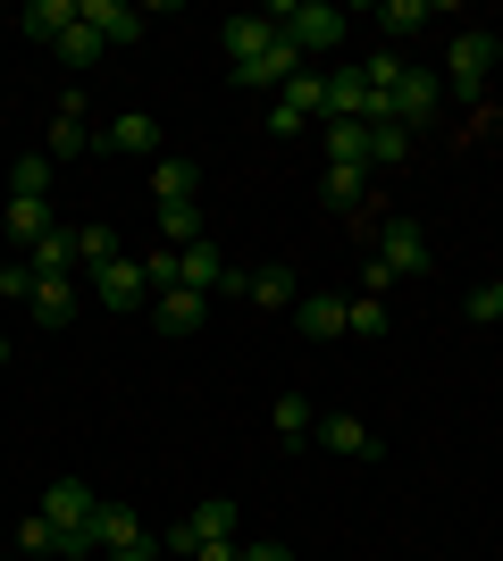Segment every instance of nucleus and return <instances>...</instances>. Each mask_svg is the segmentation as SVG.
Segmentation results:
<instances>
[{
    "mask_svg": "<svg viewBox=\"0 0 503 561\" xmlns=\"http://www.w3.org/2000/svg\"><path fill=\"white\" fill-rule=\"evenodd\" d=\"M403 277H428V227L386 218V227H378V252H369V268H361V285L386 294V285H403Z\"/></svg>",
    "mask_w": 503,
    "mask_h": 561,
    "instance_id": "f257e3e1",
    "label": "nucleus"
},
{
    "mask_svg": "<svg viewBox=\"0 0 503 561\" xmlns=\"http://www.w3.org/2000/svg\"><path fill=\"white\" fill-rule=\"evenodd\" d=\"M261 18L277 25V34H286L302 59H311V50H335V43H344V25H353L344 9H335V0H268Z\"/></svg>",
    "mask_w": 503,
    "mask_h": 561,
    "instance_id": "f03ea898",
    "label": "nucleus"
},
{
    "mask_svg": "<svg viewBox=\"0 0 503 561\" xmlns=\"http://www.w3.org/2000/svg\"><path fill=\"white\" fill-rule=\"evenodd\" d=\"M236 528H243V512H236V494H202V503H193L185 519H176V528H168V553H202V545H236Z\"/></svg>",
    "mask_w": 503,
    "mask_h": 561,
    "instance_id": "7ed1b4c3",
    "label": "nucleus"
},
{
    "mask_svg": "<svg viewBox=\"0 0 503 561\" xmlns=\"http://www.w3.org/2000/svg\"><path fill=\"white\" fill-rule=\"evenodd\" d=\"M487 76H495V34H454V59H445V93L479 101Z\"/></svg>",
    "mask_w": 503,
    "mask_h": 561,
    "instance_id": "20e7f679",
    "label": "nucleus"
},
{
    "mask_svg": "<svg viewBox=\"0 0 503 561\" xmlns=\"http://www.w3.org/2000/svg\"><path fill=\"white\" fill-rule=\"evenodd\" d=\"M436 101H445V76H436V68H403V76H395V93H386V110L420 135V126L436 117Z\"/></svg>",
    "mask_w": 503,
    "mask_h": 561,
    "instance_id": "39448f33",
    "label": "nucleus"
},
{
    "mask_svg": "<svg viewBox=\"0 0 503 561\" xmlns=\"http://www.w3.org/2000/svg\"><path fill=\"white\" fill-rule=\"evenodd\" d=\"M93 302L110 310H151V277H144V260H110V268H93V285H84Z\"/></svg>",
    "mask_w": 503,
    "mask_h": 561,
    "instance_id": "423d86ee",
    "label": "nucleus"
},
{
    "mask_svg": "<svg viewBox=\"0 0 503 561\" xmlns=\"http://www.w3.org/2000/svg\"><path fill=\"white\" fill-rule=\"evenodd\" d=\"M76 310H84V285H76V277H34V302H25V319H34L43 335L76 328Z\"/></svg>",
    "mask_w": 503,
    "mask_h": 561,
    "instance_id": "0eeeda50",
    "label": "nucleus"
},
{
    "mask_svg": "<svg viewBox=\"0 0 503 561\" xmlns=\"http://www.w3.org/2000/svg\"><path fill=\"white\" fill-rule=\"evenodd\" d=\"M319 117H361V126H378L386 101L369 93V68H335L328 76V110H319Z\"/></svg>",
    "mask_w": 503,
    "mask_h": 561,
    "instance_id": "6e6552de",
    "label": "nucleus"
},
{
    "mask_svg": "<svg viewBox=\"0 0 503 561\" xmlns=\"http://www.w3.org/2000/svg\"><path fill=\"white\" fill-rule=\"evenodd\" d=\"M93 151H110V160H151V151H160V117H144V110H126V117H110V126H101L93 135Z\"/></svg>",
    "mask_w": 503,
    "mask_h": 561,
    "instance_id": "1a4fd4ad",
    "label": "nucleus"
},
{
    "mask_svg": "<svg viewBox=\"0 0 503 561\" xmlns=\"http://www.w3.org/2000/svg\"><path fill=\"white\" fill-rule=\"evenodd\" d=\"M176 268H185V294H227V285H236V268H227V252H218L210 234H202V243H185V252H176Z\"/></svg>",
    "mask_w": 503,
    "mask_h": 561,
    "instance_id": "9d476101",
    "label": "nucleus"
},
{
    "mask_svg": "<svg viewBox=\"0 0 503 561\" xmlns=\"http://www.w3.org/2000/svg\"><path fill=\"white\" fill-rule=\"evenodd\" d=\"M76 18L93 25V34H101L110 50H126L135 34H144V9H126V0H76Z\"/></svg>",
    "mask_w": 503,
    "mask_h": 561,
    "instance_id": "9b49d317",
    "label": "nucleus"
},
{
    "mask_svg": "<svg viewBox=\"0 0 503 561\" xmlns=\"http://www.w3.org/2000/svg\"><path fill=\"white\" fill-rule=\"evenodd\" d=\"M243 302H252V310H294V302H302V285H294L286 260H268V268L243 277Z\"/></svg>",
    "mask_w": 503,
    "mask_h": 561,
    "instance_id": "f8f14e48",
    "label": "nucleus"
},
{
    "mask_svg": "<svg viewBox=\"0 0 503 561\" xmlns=\"http://www.w3.org/2000/svg\"><path fill=\"white\" fill-rule=\"evenodd\" d=\"M202 319H210V294H185V285L151 302V328L160 335H202Z\"/></svg>",
    "mask_w": 503,
    "mask_h": 561,
    "instance_id": "ddd939ff",
    "label": "nucleus"
},
{
    "mask_svg": "<svg viewBox=\"0 0 503 561\" xmlns=\"http://www.w3.org/2000/svg\"><path fill=\"white\" fill-rule=\"evenodd\" d=\"M151 528H144V512H135V503H110V494H101V512H93V545L101 553H118V545H144Z\"/></svg>",
    "mask_w": 503,
    "mask_h": 561,
    "instance_id": "4468645a",
    "label": "nucleus"
},
{
    "mask_svg": "<svg viewBox=\"0 0 503 561\" xmlns=\"http://www.w3.org/2000/svg\"><path fill=\"white\" fill-rule=\"evenodd\" d=\"M218 43H227V68H252V59L277 43V25H268V18H227V25H218Z\"/></svg>",
    "mask_w": 503,
    "mask_h": 561,
    "instance_id": "2eb2a0df",
    "label": "nucleus"
},
{
    "mask_svg": "<svg viewBox=\"0 0 503 561\" xmlns=\"http://www.w3.org/2000/svg\"><path fill=\"white\" fill-rule=\"evenodd\" d=\"M319 445L344 453V461H369V453H378V436H369V420H353V411H328V420H319Z\"/></svg>",
    "mask_w": 503,
    "mask_h": 561,
    "instance_id": "dca6fc26",
    "label": "nucleus"
},
{
    "mask_svg": "<svg viewBox=\"0 0 503 561\" xmlns=\"http://www.w3.org/2000/svg\"><path fill=\"white\" fill-rule=\"evenodd\" d=\"M328 168H361V176H369V126H361V117H328Z\"/></svg>",
    "mask_w": 503,
    "mask_h": 561,
    "instance_id": "f3484780",
    "label": "nucleus"
},
{
    "mask_svg": "<svg viewBox=\"0 0 503 561\" xmlns=\"http://www.w3.org/2000/svg\"><path fill=\"white\" fill-rule=\"evenodd\" d=\"M18 25H25V43H59V34L76 25V0H25Z\"/></svg>",
    "mask_w": 503,
    "mask_h": 561,
    "instance_id": "a211bd4d",
    "label": "nucleus"
},
{
    "mask_svg": "<svg viewBox=\"0 0 503 561\" xmlns=\"http://www.w3.org/2000/svg\"><path fill=\"white\" fill-rule=\"evenodd\" d=\"M268 427H277V445H311V427H319L311 394H277L268 402Z\"/></svg>",
    "mask_w": 503,
    "mask_h": 561,
    "instance_id": "6ab92c4d",
    "label": "nucleus"
},
{
    "mask_svg": "<svg viewBox=\"0 0 503 561\" xmlns=\"http://www.w3.org/2000/svg\"><path fill=\"white\" fill-rule=\"evenodd\" d=\"M319 202L344 210V218H361L369 210V176H361V168H328V176H319Z\"/></svg>",
    "mask_w": 503,
    "mask_h": 561,
    "instance_id": "aec40b11",
    "label": "nucleus"
},
{
    "mask_svg": "<svg viewBox=\"0 0 503 561\" xmlns=\"http://www.w3.org/2000/svg\"><path fill=\"white\" fill-rule=\"evenodd\" d=\"M25 268L34 277H76V227H50L34 252H25Z\"/></svg>",
    "mask_w": 503,
    "mask_h": 561,
    "instance_id": "412c9836",
    "label": "nucleus"
},
{
    "mask_svg": "<svg viewBox=\"0 0 503 561\" xmlns=\"http://www.w3.org/2000/svg\"><path fill=\"white\" fill-rule=\"evenodd\" d=\"M193 193H202V168L193 160H160L151 168V202H160V210H176V202H193Z\"/></svg>",
    "mask_w": 503,
    "mask_h": 561,
    "instance_id": "4be33fe9",
    "label": "nucleus"
},
{
    "mask_svg": "<svg viewBox=\"0 0 503 561\" xmlns=\"http://www.w3.org/2000/svg\"><path fill=\"white\" fill-rule=\"evenodd\" d=\"M294 328L311 335V344H328V335H344V302H335V294H302V302H294Z\"/></svg>",
    "mask_w": 503,
    "mask_h": 561,
    "instance_id": "5701e85b",
    "label": "nucleus"
},
{
    "mask_svg": "<svg viewBox=\"0 0 503 561\" xmlns=\"http://www.w3.org/2000/svg\"><path fill=\"white\" fill-rule=\"evenodd\" d=\"M411 142H420V135H411L403 117H378V126H369V168H395V160H411Z\"/></svg>",
    "mask_w": 503,
    "mask_h": 561,
    "instance_id": "b1692460",
    "label": "nucleus"
},
{
    "mask_svg": "<svg viewBox=\"0 0 503 561\" xmlns=\"http://www.w3.org/2000/svg\"><path fill=\"white\" fill-rule=\"evenodd\" d=\"M50 193V151H25V160H9V202H43Z\"/></svg>",
    "mask_w": 503,
    "mask_h": 561,
    "instance_id": "393cba45",
    "label": "nucleus"
},
{
    "mask_svg": "<svg viewBox=\"0 0 503 561\" xmlns=\"http://www.w3.org/2000/svg\"><path fill=\"white\" fill-rule=\"evenodd\" d=\"M50 50H59V68H76V76H84V68H93V59H101V50H110V43H101L93 25L76 18V25H68V34H59V43H50Z\"/></svg>",
    "mask_w": 503,
    "mask_h": 561,
    "instance_id": "a878e982",
    "label": "nucleus"
},
{
    "mask_svg": "<svg viewBox=\"0 0 503 561\" xmlns=\"http://www.w3.org/2000/svg\"><path fill=\"white\" fill-rule=\"evenodd\" d=\"M344 335H361V344H378V335H386V302H378V294H353V302H344Z\"/></svg>",
    "mask_w": 503,
    "mask_h": 561,
    "instance_id": "bb28decb",
    "label": "nucleus"
},
{
    "mask_svg": "<svg viewBox=\"0 0 503 561\" xmlns=\"http://www.w3.org/2000/svg\"><path fill=\"white\" fill-rule=\"evenodd\" d=\"M110 260H118V234H110V227H76V268H84V277L110 268Z\"/></svg>",
    "mask_w": 503,
    "mask_h": 561,
    "instance_id": "cd10ccee",
    "label": "nucleus"
},
{
    "mask_svg": "<svg viewBox=\"0 0 503 561\" xmlns=\"http://www.w3.org/2000/svg\"><path fill=\"white\" fill-rule=\"evenodd\" d=\"M84 151H93V126H84V117H59V126H50V160H84Z\"/></svg>",
    "mask_w": 503,
    "mask_h": 561,
    "instance_id": "c85d7f7f",
    "label": "nucleus"
},
{
    "mask_svg": "<svg viewBox=\"0 0 503 561\" xmlns=\"http://www.w3.org/2000/svg\"><path fill=\"white\" fill-rule=\"evenodd\" d=\"M277 101H286V110H302V117H319V110H328V76H311V68H302V76H294V84H286Z\"/></svg>",
    "mask_w": 503,
    "mask_h": 561,
    "instance_id": "c756f323",
    "label": "nucleus"
},
{
    "mask_svg": "<svg viewBox=\"0 0 503 561\" xmlns=\"http://www.w3.org/2000/svg\"><path fill=\"white\" fill-rule=\"evenodd\" d=\"M461 310H470V328H503V277H495V285H470V294H461Z\"/></svg>",
    "mask_w": 503,
    "mask_h": 561,
    "instance_id": "7c9ffc66",
    "label": "nucleus"
},
{
    "mask_svg": "<svg viewBox=\"0 0 503 561\" xmlns=\"http://www.w3.org/2000/svg\"><path fill=\"white\" fill-rule=\"evenodd\" d=\"M9 234H18L25 252H34V243L50 234V210H43V202H9Z\"/></svg>",
    "mask_w": 503,
    "mask_h": 561,
    "instance_id": "2f4dec72",
    "label": "nucleus"
},
{
    "mask_svg": "<svg viewBox=\"0 0 503 561\" xmlns=\"http://www.w3.org/2000/svg\"><path fill=\"white\" fill-rule=\"evenodd\" d=\"M160 234H168V252H185V243H202V210H193V202L160 210Z\"/></svg>",
    "mask_w": 503,
    "mask_h": 561,
    "instance_id": "473e14b6",
    "label": "nucleus"
},
{
    "mask_svg": "<svg viewBox=\"0 0 503 561\" xmlns=\"http://www.w3.org/2000/svg\"><path fill=\"white\" fill-rule=\"evenodd\" d=\"M428 18H436L428 0H386V9H378V25H386V34H420Z\"/></svg>",
    "mask_w": 503,
    "mask_h": 561,
    "instance_id": "72a5a7b5",
    "label": "nucleus"
},
{
    "mask_svg": "<svg viewBox=\"0 0 503 561\" xmlns=\"http://www.w3.org/2000/svg\"><path fill=\"white\" fill-rule=\"evenodd\" d=\"M0 294H9V302H34V268H25V260H9V268H0Z\"/></svg>",
    "mask_w": 503,
    "mask_h": 561,
    "instance_id": "f704fd0d",
    "label": "nucleus"
},
{
    "mask_svg": "<svg viewBox=\"0 0 503 561\" xmlns=\"http://www.w3.org/2000/svg\"><path fill=\"white\" fill-rule=\"evenodd\" d=\"M302 126H311V117H302V110H286V101H268V135H277V142H294V135H302Z\"/></svg>",
    "mask_w": 503,
    "mask_h": 561,
    "instance_id": "c9c22d12",
    "label": "nucleus"
},
{
    "mask_svg": "<svg viewBox=\"0 0 503 561\" xmlns=\"http://www.w3.org/2000/svg\"><path fill=\"white\" fill-rule=\"evenodd\" d=\"M243 561H294V545H277V537H252V545H243Z\"/></svg>",
    "mask_w": 503,
    "mask_h": 561,
    "instance_id": "e433bc0d",
    "label": "nucleus"
},
{
    "mask_svg": "<svg viewBox=\"0 0 503 561\" xmlns=\"http://www.w3.org/2000/svg\"><path fill=\"white\" fill-rule=\"evenodd\" d=\"M160 553H168V545L144 537V545H118V553H101V561H160Z\"/></svg>",
    "mask_w": 503,
    "mask_h": 561,
    "instance_id": "4c0bfd02",
    "label": "nucleus"
},
{
    "mask_svg": "<svg viewBox=\"0 0 503 561\" xmlns=\"http://www.w3.org/2000/svg\"><path fill=\"white\" fill-rule=\"evenodd\" d=\"M193 561H243V545H202Z\"/></svg>",
    "mask_w": 503,
    "mask_h": 561,
    "instance_id": "58836bf2",
    "label": "nucleus"
},
{
    "mask_svg": "<svg viewBox=\"0 0 503 561\" xmlns=\"http://www.w3.org/2000/svg\"><path fill=\"white\" fill-rule=\"evenodd\" d=\"M0 369H9V335H0Z\"/></svg>",
    "mask_w": 503,
    "mask_h": 561,
    "instance_id": "ea45409f",
    "label": "nucleus"
},
{
    "mask_svg": "<svg viewBox=\"0 0 503 561\" xmlns=\"http://www.w3.org/2000/svg\"><path fill=\"white\" fill-rule=\"evenodd\" d=\"M495 59H503V34H495Z\"/></svg>",
    "mask_w": 503,
    "mask_h": 561,
    "instance_id": "a19ab883",
    "label": "nucleus"
},
{
    "mask_svg": "<svg viewBox=\"0 0 503 561\" xmlns=\"http://www.w3.org/2000/svg\"><path fill=\"white\" fill-rule=\"evenodd\" d=\"M18 561H25V553H18Z\"/></svg>",
    "mask_w": 503,
    "mask_h": 561,
    "instance_id": "79ce46f5",
    "label": "nucleus"
}]
</instances>
